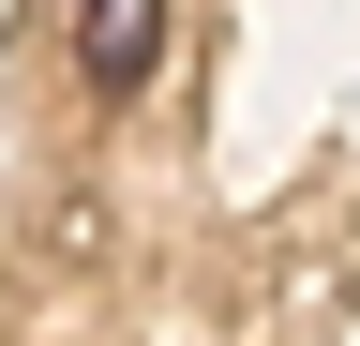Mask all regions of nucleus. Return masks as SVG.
<instances>
[{"mask_svg":"<svg viewBox=\"0 0 360 346\" xmlns=\"http://www.w3.org/2000/svg\"><path fill=\"white\" fill-rule=\"evenodd\" d=\"M150 61H165V0H75V75L105 106L150 91Z\"/></svg>","mask_w":360,"mask_h":346,"instance_id":"1","label":"nucleus"}]
</instances>
